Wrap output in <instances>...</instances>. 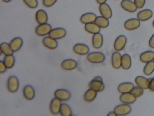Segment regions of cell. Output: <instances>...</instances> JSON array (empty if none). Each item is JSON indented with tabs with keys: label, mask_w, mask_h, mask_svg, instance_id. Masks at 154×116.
<instances>
[{
	"label": "cell",
	"mask_w": 154,
	"mask_h": 116,
	"mask_svg": "<svg viewBox=\"0 0 154 116\" xmlns=\"http://www.w3.org/2000/svg\"><path fill=\"white\" fill-rule=\"evenodd\" d=\"M89 86L90 88L94 90L97 92L102 91L105 88L103 80L100 76H96L94 77L90 82Z\"/></svg>",
	"instance_id": "1"
},
{
	"label": "cell",
	"mask_w": 154,
	"mask_h": 116,
	"mask_svg": "<svg viewBox=\"0 0 154 116\" xmlns=\"http://www.w3.org/2000/svg\"><path fill=\"white\" fill-rule=\"evenodd\" d=\"M87 59L90 62L93 63H100L103 62L105 59V55L100 52H93L88 53Z\"/></svg>",
	"instance_id": "2"
},
{
	"label": "cell",
	"mask_w": 154,
	"mask_h": 116,
	"mask_svg": "<svg viewBox=\"0 0 154 116\" xmlns=\"http://www.w3.org/2000/svg\"><path fill=\"white\" fill-rule=\"evenodd\" d=\"M19 87V82L16 76H10L7 81V88L9 91L14 93L17 91Z\"/></svg>",
	"instance_id": "3"
},
{
	"label": "cell",
	"mask_w": 154,
	"mask_h": 116,
	"mask_svg": "<svg viewBox=\"0 0 154 116\" xmlns=\"http://www.w3.org/2000/svg\"><path fill=\"white\" fill-rule=\"evenodd\" d=\"M52 29V26L49 24H42L38 25L36 28L35 33L38 36H45L49 34Z\"/></svg>",
	"instance_id": "4"
},
{
	"label": "cell",
	"mask_w": 154,
	"mask_h": 116,
	"mask_svg": "<svg viewBox=\"0 0 154 116\" xmlns=\"http://www.w3.org/2000/svg\"><path fill=\"white\" fill-rule=\"evenodd\" d=\"M131 111V108L129 104H120L116 106L114 109V112L117 116H125L130 113Z\"/></svg>",
	"instance_id": "5"
},
{
	"label": "cell",
	"mask_w": 154,
	"mask_h": 116,
	"mask_svg": "<svg viewBox=\"0 0 154 116\" xmlns=\"http://www.w3.org/2000/svg\"><path fill=\"white\" fill-rule=\"evenodd\" d=\"M66 34L65 29L63 28H56L52 29L48 35L51 38L57 40L65 37Z\"/></svg>",
	"instance_id": "6"
},
{
	"label": "cell",
	"mask_w": 154,
	"mask_h": 116,
	"mask_svg": "<svg viewBox=\"0 0 154 116\" xmlns=\"http://www.w3.org/2000/svg\"><path fill=\"white\" fill-rule=\"evenodd\" d=\"M71 93L69 91L65 89H58L54 92V96L61 101H66L71 98Z\"/></svg>",
	"instance_id": "7"
},
{
	"label": "cell",
	"mask_w": 154,
	"mask_h": 116,
	"mask_svg": "<svg viewBox=\"0 0 154 116\" xmlns=\"http://www.w3.org/2000/svg\"><path fill=\"white\" fill-rule=\"evenodd\" d=\"M127 39L125 35H120L118 36L114 43V49L117 51L122 50L126 46Z\"/></svg>",
	"instance_id": "8"
},
{
	"label": "cell",
	"mask_w": 154,
	"mask_h": 116,
	"mask_svg": "<svg viewBox=\"0 0 154 116\" xmlns=\"http://www.w3.org/2000/svg\"><path fill=\"white\" fill-rule=\"evenodd\" d=\"M140 21L138 19L132 18L126 21L124 24L125 29L129 31L136 30L140 26Z\"/></svg>",
	"instance_id": "9"
},
{
	"label": "cell",
	"mask_w": 154,
	"mask_h": 116,
	"mask_svg": "<svg viewBox=\"0 0 154 116\" xmlns=\"http://www.w3.org/2000/svg\"><path fill=\"white\" fill-rule=\"evenodd\" d=\"M121 6L122 9L131 13L134 12L137 9L134 2L131 0H122L121 2Z\"/></svg>",
	"instance_id": "10"
},
{
	"label": "cell",
	"mask_w": 154,
	"mask_h": 116,
	"mask_svg": "<svg viewBox=\"0 0 154 116\" xmlns=\"http://www.w3.org/2000/svg\"><path fill=\"white\" fill-rule=\"evenodd\" d=\"M74 52L79 55H84L89 53L90 49L89 46L84 44L78 43L75 44L73 48Z\"/></svg>",
	"instance_id": "11"
},
{
	"label": "cell",
	"mask_w": 154,
	"mask_h": 116,
	"mask_svg": "<svg viewBox=\"0 0 154 116\" xmlns=\"http://www.w3.org/2000/svg\"><path fill=\"white\" fill-rule=\"evenodd\" d=\"M99 11L102 16L110 19L112 16V11L109 5L108 4L104 3L100 4L99 6Z\"/></svg>",
	"instance_id": "12"
},
{
	"label": "cell",
	"mask_w": 154,
	"mask_h": 116,
	"mask_svg": "<svg viewBox=\"0 0 154 116\" xmlns=\"http://www.w3.org/2000/svg\"><path fill=\"white\" fill-rule=\"evenodd\" d=\"M61 102L55 97L52 100L50 104V110L52 114L57 115L60 113V107L62 104Z\"/></svg>",
	"instance_id": "13"
},
{
	"label": "cell",
	"mask_w": 154,
	"mask_h": 116,
	"mask_svg": "<svg viewBox=\"0 0 154 116\" xmlns=\"http://www.w3.org/2000/svg\"><path fill=\"white\" fill-rule=\"evenodd\" d=\"M77 62L73 59H66L62 62L61 67L66 70H72L77 67Z\"/></svg>",
	"instance_id": "14"
},
{
	"label": "cell",
	"mask_w": 154,
	"mask_h": 116,
	"mask_svg": "<svg viewBox=\"0 0 154 116\" xmlns=\"http://www.w3.org/2000/svg\"><path fill=\"white\" fill-rule=\"evenodd\" d=\"M137 98L130 92L122 93L119 97L120 101L123 103L130 104L136 102Z\"/></svg>",
	"instance_id": "15"
},
{
	"label": "cell",
	"mask_w": 154,
	"mask_h": 116,
	"mask_svg": "<svg viewBox=\"0 0 154 116\" xmlns=\"http://www.w3.org/2000/svg\"><path fill=\"white\" fill-rule=\"evenodd\" d=\"M23 95L28 100L33 99L35 96V89L30 85H26L23 90Z\"/></svg>",
	"instance_id": "16"
},
{
	"label": "cell",
	"mask_w": 154,
	"mask_h": 116,
	"mask_svg": "<svg viewBox=\"0 0 154 116\" xmlns=\"http://www.w3.org/2000/svg\"><path fill=\"white\" fill-rule=\"evenodd\" d=\"M43 44L47 48L51 50H54L57 48L58 42L56 40L51 38L50 36H46L43 39Z\"/></svg>",
	"instance_id": "17"
},
{
	"label": "cell",
	"mask_w": 154,
	"mask_h": 116,
	"mask_svg": "<svg viewBox=\"0 0 154 116\" xmlns=\"http://www.w3.org/2000/svg\"><path fill=\"white\" fill-rule=\"evenodd\" d=\"M153 12L149 9H145L140 11L137 14V18L142 21H147L153 16Z\"/></svg>",
	"instance_id": "18"
},
{
	"label": "cell",
	"mask_w": 154,
	"mask_h": 116,
	"mask_svg": "<svg viewBox=\"0 0 154 116\" xmlns=\"http://www.w3.org/2000/svg\"><path fill=\"white\" fill-rule=\"evenodd\" d=\"M97 16L93 13L88 12L84 14L80 17V21L84 24L94 22Z\"/></svg>",
	"instance_id": "19"
},
{
	"label": "cell",
	"mask_w": 154,
	"mask_h": 116,
	"mask_svg": "<svg viewBox=\"0 0 154 116\" xmlns=\"http://www.w3.org/2000/svg\"><path fill=\"white\" fill-rule=\"evenodd\" d=\"M122 55L118 51L112 53L111 57V63L112 67L115 69H119L121 67Z\"/></svg>",
	"instance_id": "20"
},
{
	"label": "cell",
	"mask_w": 154,
	"mask_h": 116,
	"mask_svg": "<svg viewBox=\"0 0 154 116\" xmlns=\"http://www.w3.org/2000/svg\"><path fill=\"white\" fill-rule=\"evenodd\" d=\"M93 46L96 49H99L103 44V36L100 33L94 34L92 40Z\"/></svg>",
	"instance_id": "21"
},
{
	"label": "cell",
	"mask_w": 154,
	"mask_h": 116,
	"mask_svg": "<svg viewBox=\"0 0 154 116\" xmlns=\"http://www.w3.org/2000/svg\"><path fill=\"white\" fill-rule=\"evenodd\" d=\"M36 20L39 24L46 23L48 20V16L46 11L40 9L37 11L35 15Z\"/></svg>",
	"instance_id": "22"
},
{
	"label": "cell",
	"mask_w": 154,
	"mask_h": 116,
	"mask_svg": "<svg viewBox=\"0 0 154 116\" xmlns=\"http://www.w3.org/2000/svg\"><path fill=\"white\" fill-rule=\"evenodd\" d=\"M150 79H147L142 76H138L135 79V82L136 84L143 89H149Z\"/></svg>",
	"instance_id": "23"
},
{
	"label": "cell",
	"mask_w": 154,
	"mask_h": 116,
	"mask_svg": "<svg viewBox=\"0 0 154 116\" xmlns=\"http://www.w3.org/2000/svg\"><path fill=\"white\" fill-rule=\"evenodd\" d=\"M134 87V84L131 82H122L118 86V90L121 93H127L130 92Z\"/></svg>",
	"instance_id": "24"
},
{
	"label": "cell",
	"mask_w": 154,
	"mask_h": 116,
	"mask_svg": "<svg viewBox=\"0 0 154 116\" xmlns=\"http://www.w3.org/2000/svg\"><path fill=\"white\" fill-rule=\"evenodd\" d=\"M140 60L142 62L146 63L154 60V52L152 51L148 50L140 54Z\"/></svg>",
	"instance_id": "25"
},
{
	"label": "cell",
	"mask_w": 154,
	"mask_h": 116,
	"mask_svg": "<svg viewBox=\"0 0 154 116\" xmlns=\"http://www.w3.org/2000/svg\"><path fill=\"white\" fill-rule=\"evenodd\" d=\"M23 44V40L19 37L14 38L10 43V44L14 52L18 51L22 47Z\"/></svg>",
	"instance_id": "26"
},
{
	"label": "cell",
	"mask_w": 154,
	"mask_h": 116,
	"mask_svg": "<svg viewBox=\"0 0 154 116\" xmlns=\"http://www.w3.org/2000/svg\"><path fill=\"white\" fill-rule=\"evenodd\" d=\"M131 59L129 54H124L122 56L121 67L123 69L128 70L131 66Z\"/></svg>",
	"instance_id": "27"
},
{
	"label": "cell",
	"mask_w": 154,
	"mask_h": 116,
	"mask_svg": "<svg viewBox=\"0 0 154 116\" xmlns=\"http://www.w3.org/2000/svg\"><path fill=\"white\" fill-rule=\"evenodd\" d=\"M84 28L85 30L86 31L89 33L92 34L98 33L100 31V27H99L94 22L85 24Z\"/></svg>",
	"instance_id": "28"
},
{
	"label": "cell",
	"mask_w": 154,
	"mask_h": 116,
	"mask_svg": "<svg viewBox=\"0 0 154 116\" xmlns=\"http://www.w3.org/2000/svg\"><path fill=\"white\" fill-rule=\"evenodd\" d=\"M1 55L3 53L5 55H12L14 51L12 50L10 44L7 42H3L1 44L0 47Z\"/></svg>",
	"instance_id": "29"
},
{
	"label": "cell",
	"mask_w": 154,
	"mask_h": 116,
	"mask_svg": "<svg viewBox=\"0 0 154 116\" xmlns=\"http://www.w3.org/2000/svg\"><path fill=\"white\" fill-rule=\"evenodd\" d=\"M97 95V92L90 88L85 92L84 95V98L85 101L91 102L95 99Z\"/></svg>",
	"instance_id": "30"
},
{
	"label": "cell",
	"mask_w": 154,
	"mask_h": 116,
	"mask_svg": "<svg viewBox=\"0 0 154 116\" xmlns=\"http://www.w3.org/2000/svg\"><path fill=\"white\" fill-rule=\"evenodd\" d=\"M94 23L101 28H106L109 24V22L107 18L103 16H97Z\"/></svg>",
	"instance_id": "31"
},
{
	"label": "cell",
	"mask_w": 154,
	"mask_h": 116,
	"mask_svg": "<svg viewBox=\"0 0 154 116\" xmlns=\"http://www.w3.org/2000/svg\"><path fill=\"white\" fill-rule=\"evenodd\" d=\"M3 62L8 69H11L15 65V57L14 55H5Z\"/></svg>",
	"instance_id": "32"
},
{
	"label": "cell",
	"mask_w": 154,
	"mask_h": 116,
	"mask_svg": "<svg viewBox=\"0 0 154 116\" xmlns=\"http://www.w3.org/2000/svg\"><path fill=\"white\" fill-rule=\"evenodd\" d=\"M60 113L63 116H71L72 115V109L68 104L62 103L60 107Z\"/></svg>",
	"instance_id": "33"
},
{
	"label": "cell",
	"mask_w": 154,
	"mask_h": 116,
	"mask_svg": "<svg viewBox=\"0 0 154 116\" xmlns=\"http://www.w3.org/2000/svg\"><path fill=\"white\" fill-rule=\"evenodd\" d=\"M154 72V60L151 61L146 63L143 72L146 75H150L153 73Z\"/></svg>",
	"instance_id": "34"
},
{
	"label": "cell",
	"mask_w": 154,
	"mask_h": 116,
	"mask_svg": "<svg viewBox=\"0 0 154 116\" xmlns=\"http://www.w3.org/2000/svg\"><path fill=\"white\" fill-rule=\"evenodd\" d=\"M144 89L139 86H134L131 91L130 92L136 98H138L143 95L144 93Z\"/></svg>",
	"instance_id": "35"
},
{
	"label": "cell",
	"mask_w": 154,
	"mask_h": 116,
	"mask_svg": "<svg viewBox=\"0 0 154 116\" xmlns=\"http://www.w3.org/2000/svg\"><path fill=\"white\" fill-rule=\"evenodd\" d=\"M26 5L31 9H35L38 5V0H23Z\"/></svg>",
	"instance_id": "36"
},
{
	"label": "cell",
	"mask_w": 154,
	"mask_h": 116,
	"mask_svg": "<svg viewBox=\"0 0 154 116\" xmlns=\"http://www.w3.org/2000/svg\"><path fill=\"white\" fill-rule=\"evenodd\" d=\"M57 0H43V4L47 7H51L55 4Z\"/></svg>",
	"instance_id": "37"
},
{
	"label": "cell",
	"mask_w": 154,
	"mask_h": 116,
	"mask_svg": "<svg viewBox=\"0 0 154 116\" xmlns=\"http://www.w3.org/2000/svg\"><path fill=\"white\" fill-rule=\"evenodd\" d=\"M134 2L137 9H141L145 5L146 0H134Z\"/></svg>",
	"instance_id": "38"
},
{
	"label": "cell",
	"mask_w": 154,
	"mask_h": 116,
	"mask_svg": "<svg viewBox=\"0 0 154 116\" xmlns=\"http://www.w3.org/2000/svg\"><path fill=\"white\" fill-rule=\"evenodd\" d=\"M8 68L6 67L3 61L0 60V72L1 73L5 72Z\"/></svg>",
	"instance_id": "39"
},
{
	"label": "cell",
	"mask_w": 154,
	"mask_h": 116,
	"mask_svg": "<svg viewBox=\"0 0 154 116\" xmlns=\"http://www.w3.org/2000/svg\"><path fill=\"white\" fill-rule=\"evenodd\" d=\"M149 79H150V80H149V89L151 91L154 92V78H149Z\"/></svg>",
	"instance_id": "40"
},
{
	"label": "cell",
	"mask_w": 154,
	"mask_h": 116,
	"mask_svg": "<svg viewBox=\"0 0 154 116\" xmlns=\"http://www.w3.org/2000/svg\"><path fill=\"white\" fill-rule=\"evenodd\" d=\"M149 44L151 48H154V34L150 37L149 41Z\"/></svg>",
	"instance_id": "41"
},
{
	"label": "cell",
	"mask_w": 154,
	"mask_h": 116,
	"mask_svg": "<svg viewBox=\"0 0 154 116\" xmlns=\"http://www.w3.org/2000/svg\"><path fill=\"white\" fill-rule=\"evenodd\" d=\"M107 0H96V2L99 4L104 3L107 2Z\"/></svg>",
	"instance_id": "42"
},
{
	"label": "cell",
	"mask_w": 154,
	"mask_h": 116,
	"mask_svg": "<svg viewBox=\"0 0 154 116\" xmlns=\"http://www.w3.org/2000/svg\"><path fill=\"white\" fill-rule=\"evenodd\" d=\"M108 116H117V115L116 114L114 111H111V112H109V114L107 115Z\"/></svg>",
	"instance_id": "43"
},
{
	"label": "cell",
	"mask_w": 154,
	"mask_h": 116,
	"mask_svg": "<svg viewBox=\"0 0 154 116\" xmlns=\"http://www.w3.org/2000/svg\"><path fill=\"white\" fill-rule=\"evenodd\" d=\"M3 2H10L11 0H2Z\"/></svg>",
	"instance_id": "44"
},
{
	"label": "cell",
	"mask_w": 154,
	"mask_h": 116,
	"mask_svg": "<svg viewBox=\"0 0 154 116\" xmlns=\"http://www.w3.org/2000/svg\"><path fill=\"white\" fill-rule=\"evenodd\" d=\"M152 24H153V27H154V21H153V23H152Z\"/></svg>",
	"instance_id": "45"
},
{
	"label": "cell",
	"mask_w": 154,
	"mask_h": 116,
	"mask_svg": "<svg viewBox=\"0 0 154 116\" xmlns=\"http://www.w3.org/2000/svg\"></svg>",
	"instance_id": "46"
}]
</instances>
